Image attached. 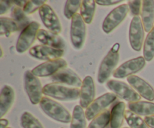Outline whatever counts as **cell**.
<instances>
[{"label":"cell","instance_id":"1","mask_svg":"<svg viewBox=\"0 0 154 128\" xmlns=\"http://www.w3.org/2000/svg\"><path fill=\"white\" fill-rule=\"evenodd\" d=\"M39 105L41 109L48 117L61 123H71L72 114L60 102H57L48 96H43Z\"/></svg>","mask_w":154,"mask_h":128},{"label":"cell","instance_id":"2","mask_svg":"<svg viewBox=\"0 0 154 128\" xmlns=\"http://www.w3.org/2000/svg\"><path fill=\"white\" fill-rule=\"evenodd\" d=\"M120 44L115 43L102 60L98 72L97 80L99 84L107 82L111 74L116 70L120 60Z\"/></svg>","mask_w":154,"mask_h":128},{"label":"cell","instance_id":"3","mask_svg":"<svg viewBox=\"0 0 154 128\" xmlns=\"http://www.w3.org/2000/svg\"><path fill=\"white\" fill-rule=\"evenodd\" d=\"M43 93L46 96L60 101H75L80 98V90L77 87H69L59 83H50L43 87Z\"/></svg>","mask_w":154,"mask_h":128},{"label":"cell","instance_id":"4","mask_svg":"<svg viewBox=\"0 0 154 128\" xmlns=\"http://www.w3.org/2000/svg\"><path fill=\"white\" fill-rule=\"evenodd\" d=\"M24 87L30 102L33 105L40 103L43 98V87L38 77L35 76L32 71L27 70L24 73Z\"/></svg>","mask_w":154,"mask_h":128},{"label":"cell","instance_id":"5","mask_svg":"<svg viewBox=\"0 0 154 128\" xmlns=\"http://www.w3.org/2000/svg\"><path fill=\"white\" fill-rule=\"evenodd\" d=\"M39 28L40 23L38 22L32 21L31 23L21 32L16 44V50L18 53L23 54L32 48V45L37 39Z\"/></svg>","mask_w":154,"mask_h":128},{"label":"cell","instance_id":"6","mask_svg":"<svg viewBox=\"0 0 154 128\" xmlns=\"http://www.w3.org/2000/svg\"><path fill=\"white\" fill-rule=\"evenodd\" d=\"M107 87L112 91L117 97L126 100L129 102L140 101L141 96L131 87L129 84L118 81V80H109L107 81Z\"/></svg>","mask_w":154,"mask_h":128},{"label":"cell","instance_id":"7","mask_svg":"<svg viewBox=\"0 0 154 128\" xmlns=\"http://www.w3.org/2000/svg\"><path fill=\"white\" fill-rule=\"evenodd\" d=\"M87 35L86 23L83 20L80 14L74 15L71 23L70 38L72 46L77 50H79L84 46Z\"/></svg>","mask_w":154,"mask_h":128},{"label":"cell","instance_id":"8","mask_svg":"<svg viewBox=\"0 0 154 128\" xmlns=\"http://www.w3.org/2000/svg\"><path fill=\"white\" fill-rule=\"evenodd\" d=\"M116 100H117V96L114 93H106L96 98L86 108L85 115L87 120H93L99 114L106 111V108L114 103Z\"/></svg>","mask_w":154,"mask_h":128},{"label":"cell","instance_id":"9","mask_svg":"<svg viewBox=\"0 0 154 128\" xmlns=\"http://www.w3.org/2000/svg\"><path fill=\"white\" fill-rule=\"evenodd\" d=\"M129 12L128 4H123L113 9L105 18L102 23V30L107 34L114 31L127 17Z\"/></svg>","mask_w":154,"mask_h":128},{"label":"cell","instance_id":"10","mask_svg":"<svg viewBox=\"0 0 154 128\" xmlns=\"http://www.w3.org/2000/svg\"><path fill=\"white\" fill-rule=\"evenodd\" d=\"M146 66V60L144 57L140 56L136 58L132 59L120 65L114 71L113 75L116 78H124L134 75L142 70Z\"/></svg>","mask_w":154,"mask_h":128},{"label":"cell","instance_id":"11","mask_svg":"<svg viewBox=\"0 0 154 128\" xmlns=\"http://www.w3.org/2000/svg\"><path fill=\"white\" fill-rule=\"evenodd\" d=\"M129 38L132 49L135 51H141L144 44V29L140 16L132 17L129 27Z\"/></svg>","mask_w":154,"mask_h":128},{"label":"cell","instance_id":"12","mask_svg":"<svg viewBox=\"0 0 154 128\" xmlns=\"http://www.w3.org/2000/svg\"><path fill=\"white\" fill-rule=\"evenodd\" d=\"M39 15L44 25L48 30L55 34H60L62 32V25L60 20L54 9L48 4L42 6L39 10Z\"/></svg>","mask_w":154,"mask_h":128},{"label":"cell","instance_id":"13","mask_svg":"<svg viewBox=\"0 0 154 128\" xmlns=\"http://www.w3.org/2000/svg\"><path fill=\"white\" fill-rule=\"evenodd\" d=\"M67 67V62L64 59L50 60L38 65L32 70V72L37 77L53 76L61 69Z\"/></svg>","mask_w":154,"mask_h":128},{"label":"cell","instance_id":"14","mask_svg":"<svg viewBox=\"0 0 154 128\" xmlns=\"http://www.w3.org/2000/svg\"><path fill=\"white\" fill-rule=\"evenodd\" d=\"M29 53L34 58L47 62L62 58L64 54V50L56 49L52 47L38 45L32 47Z\"/></svg>","mask_w":154,"mask_h":128},{"label":"cell","instance_id":"15","mask_svg":"<svg viewBox=\"0 0 154 128\" xmlns=\"http://www.w3.org/2000/svg\"><path fill=\"white\" fill-rule=\"evenodd\" d=\"M96 96V87L94 80L90 75H87L83 80L80 90V105L83 108H87L93 101Z\"/></svg>","mask_w":154,"mask_h":128},{"label":"cell","instance_id":"16","mask_svg":"<svg viewBox=\"0 0 154 128\" xmlns=\"http://www.w3.org/2000/svg\"><path fill=\"white\" fill-rule=\"evenodd\" d=\"M127 81L141 97L150 101L154 100V89L145 80L134 75L128 77Z\"/></svg>","mask_w":154,"mask_h":128},{"label":"cell","instance_id":"17","mask_svg":"<svg viewBox=\"0 0 154 128\" xmlns=\"http://www.w3.org/2000/svg\"><path fill=\"white\" fill-rule=\"evenodd\" d=\"M51 81L54 83L67 84L74 87H79L82 85L83 81L79 75L72 69L65 68L51 76Z\"/></svg>","mask_w":154,"mask_h":128},{"label":"cell","instance_id":"18","mask_svg":"<svg viewBox=\"0 0 154 128\" xmlns=\"http://www.w3.org/2000/svg\"><path fill=\"white\" fill-rule=\"evenodd\" d=\"M37 39L44 45L52 47L56 49L63 50L66 43L62 37L49 30H39L37 34Z\"/></svg>","mask_w":154,"mask_h":128},{"label":"cell","instance_id":"19","mask_svg":"<svg viewBox=\"0 0 154 128\" xmlns=\"http://www.w3.org/2000/svg\"><path fill=\"white\" fill-rule=\"evenodd\" d=\"M141 19L144 26V31L150 33L154 27V1L144 0L142 1L141 11Z\"/></svg>","mask_w":154,"mask_h":128},{"label":"cell","instance_id":"20","mask_svg":"<svg viewBox=\"0 0 154 128\" xmlns=\"http://www.w3.org/2000/svg\"><path fill=\"white\" fill-rule=\"evenodd\" d=\"M15 99V93L13 87L5 85L0 93V117L2 118L11 109Z\"/></svg>","mask_w":154,"mask_h":128},{"label":"cell","instance_id":"21","mask_svg":"<svg viewBox=\"0 0 154 128\" xmlns=\"http://www.w3.org/2000/svg\"><path fill=\"white\" fill-rule=\"evenodd\" d=\"M126 114V103L117 102L111 111V128H121Z\"/></svg>","mask_w":154,"mask_h":128},{"label":"cell","instance_id":"22","mask_svg":"<svg viewBox=\"0 0 154 128\" xmlns=\"http://www.w3.org/2000/svg\"><path fill=\"white\" fill-rule=\"evenodd\" d=\"M129 110L139 116L154 115V103L147 101H136L128 103Z\"/></svg>","mask_w":154,"mask_h":128},{"label":"cell","instance_id":"23","mask_svg":"<svg viewBox=\"0 0 154 128\" xmlns=\"http://www.w3.org/2000/svg\"><path fill=\"white\" fill-rule=\"evenodd\" d=\"M96 9V2L93 0H84L82 1L80 14L87 24H90L94 17Z\"/></svg>","mask_w":154,"mask_h":128},{"label":"cell","instance_id":"24","mask_svg":"<svg viewBox=\"0 0 154 128\" xmlns=\"http://www.w3.org/2000/svg\"><path fill=\"white\" fill-rule=\"evenodd\" d=\"M11 18L17 23L19 31H23L31 23L29 17L24 12L23 9L16 5H14L11 9Z\"/></svg>","mask_w":154,"mask_h":128},{"label":"cell","instance_id":"25","mask_svg":"<svg viewBox=\"0 0 154 128\" xmlns=\"http://www.w3.org/2000/svg\"><path fill=\"white\" fill-rule=\"evenodd\" d=\"M70 128H87L85 111L80 105L74 108Z\"/></svg>","mask_w":154,"mask_h":128},{"label":"cell","instance_id":"26","mask_svg":"<svg viewBox=\"0 0 154 128\" xmlns=\"http://www.w3.org/2000/svg\"><path fill=\"white\" fill-rule=\"evenodd\" d=\"M0 36L8 37L12 33L19 31L17 23L12 18L1 17L0 18Z\"/></svg>","mask_w":154,"mask_h":128},{"label":"cell","instance_id":"27","mask_svg":"<svg viewBox=\"0 0 154 128\" xmlns=\"http://www.w3.org/2000/svg\"><path fill=\"white\" fill-rule=\"evenodd\" d=\"M125 119L130 128H150L144 119L130 110H126Z\"/></svg>","mask_w":154,"mask_h":128},{"label":"cell","instance_id":"28","mask_svg":"<svg viewBox=\"0 0 154 128\" xmlns=\"http://www.w3.org/2000/svg\"><path fill=\"white\" fill-rule=\"evenodd\" d=\"M111 121V111H103L92 120L87 128H105Z\"/></svg>","mask_w":154,"mask_h":128},{"label":"cell","instance_id":"29","mask_svg":"<svg viewBox=\"0 0 154 128\" xmlns=\"http://www.w3.org/2000/svg\"><path fill=\"white\" fill-rule=\"evenodd\" d=\"M143 53L146 61L150 62L154 58V27L146 37Z\"/></svg>","mask_w":154,"mask_h":128},{"label":"cell","instance_id":"30","mask_svg":"<svg viewBox=\"0 0 154 128\" xmlns=\"http://www.w3.org/2000/svg\"><path fill=\"white\" fill-rule=\"evenodd\" d=\"M23 128H44L40 121L29 111H24L20 118Z\"/></svg>","mask_w":154,"mask_h":128},{"label":"cell","instance_id":"31","mask_svg":"<svg viewBox=\"0 0 154 128\" xmlns=\"http://www.w3.org/2000/svg\"><path fill=\"white\" fill-rule=\"evenodd\" d=\"M82 1L81 0H69L66 1L64 8V15L68 20H72L74 15L78 13V11L81 8Z\"/></svg>","mask_w":154,"mask_h":128},{"label":"cell","instance_id":"32","mask_svg":"<svg viewBox=\"0 0 154 128\" xmlns=\"http://www.w3.org/2000/svg\"><path fill=\"white\" fill-rule=\"evenodd\" d=\"M46 1L45 0H30L27 1L26 4L23 7V11L26 14H32L36 11L40 10L41 8L45 5Z\"/></svg>","mask_w":154,"mask_h":128},{"label":"cell","instance_id":"33","mask_svg":"<svg viewBox=\"0 0 154 128\" xmlns=\"http://www.w3.org/2000/svg\"><path fill=\"white\" fill-rule=\"evenodd\" d=\"M128 5L129 8V12L132 16L137 17L141 14V8H142V1L136 0V1H129Z\"/></svg>","mask_w":154,"mask_h":128},{"label":"cell","instance_id":"34","mask_svg":"<svg viewBox=\"0 0 154 128\" xmlns=\"http://www.w3.org/2000/svg\"><path fill=\"white\" fill-rule=\"evenodd\" d=\"M14 5L13 1H5L2 0L0 1V14L3 15L8 12L9 10L12 9Z\"/></svg>","mask_w":154,"mask_h":128},{"label":"cell","instance_id":"35","mask_svg":"<svg viewBox=\"0 0 154 128\" xmlns=\"http://www.w3.org/2000/svg\"><path fill=\"white\" fill-rule=\"evenodd\" d=\"M122 0H97L96 1V4L102 6H110L114 5L119 4V3L122 2Z\"/></svg>","mask_w":154,"mask_h":128},{"label":"cell","instance_id":"36","mask_svg":"<svg viewBox=\"0 0 154 128\" xmlns=\"http://www.w3.org/2000/svg\"><path fill=\"white\" fill-rule=\"evenodd\" d=\"M146 123L149 126L150 128H154V115L147 116L144 117Z\"/></svg>","mask_w":154,"mask_h":128},{"label":"cell","instance_id":"37","mask_svg":"<svg viewBox=\"0 0 154 128\" xmlns=\"http://www.w3.org/2000/svg\"><path fill=\"white\" fill-rule=\"evenodd\" d=\"M14 5L17 7L21 8H23V7L25 6V5L26 4L27 1H24V0H18V1H13Z\"/></svg>","mask_w":154,"mask_h":128},{"label":"cell","instance_id":"38","mask_svg":"<svg viewBox=\"0 0 154 128\" xmlns=\"http://www.w3.org/2000/svg\"><path fill=\"white\" fill-rule=\"evenodd\" d=\"M9 122L7 119L1 118L0 120V128H8Z\"/></svg>","mask_w":154,"mask_h":128},{"label":"cell","instance_id":"39","mask_svg":"<svg viewBox=\"0 0 154 128\" xmlns=\"http://www.w3.org/2000/svg\"><path fill=\"white\" fill-rule=\"evenodd\" d=\"M123 128H130V127H126H126H123Z\"/></svg>","mask_w":154,"mask_h":128},{"label":"cell","instance_id":"40","mask_svg":"<svg viewBox=\"0 0 154 128\" xmlns=\"http://www.w3.org/2000/svg\"><path fill=\"white\" fill-rule=\"evenodd\" d=\"M8 128H11V127H8Z\"/></svg>","mask_w":154,"mask_h":128}]
</instances>
